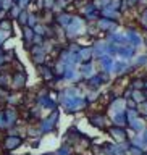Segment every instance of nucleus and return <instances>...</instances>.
I'll return each mask as SVG.
<instances>
[{
  "mask_svg": "<svg viewBox=\"0 0 147 155\" xmlns=\"http://www.w3.org/2000/svg\"><path fill=\"white\" fill-rule=\"evenodd\" d=\"M58 123H60V108L50 111L47 116H42V118L37 121V128L41 131L42 137L47 134H57Z\"/></svg>",
  "mask_w": 147,
  "mask_h": 155,
  "instance_id": "1",
  "label": "nucleus"
},
{
  "mask_svg": "<svg viewBox=\"0 0 147 155\" xmlns=\"http://www.w3.org/2000/svg\"><path fill=\"white\" fill-rule=\"evenodd\" d=\"M86 28H87L86 19L82 18V16H79V15H75V16H73V19H71V23L68 24L65 29H63V31H65V39H66V42L76 41V39L86 31Z\"/></svg>",
  "mask_w": 147,
  "mask_h": 155,
  "instance_id": "2",
  "label": "nucleus"
},
{
  "mask_svg": "<svg viewBox=\"0 0 147 155\" xmlns=\"http://www.w3.org/2000/svg\"><path fill=\"white\" fill-rule=\"evenodd\" d=\"M60 108L65 111L66 115H78L82 113L89 108L87 102L84 99V95H78V97H71V99H66L60 104Z\"/></svg>",
  "mask_w": 147,
  "mask_h": 155,
  "instance_id": "3",
  "label": "nucleus"
},
{
  "mask_svg": "<svg viewBox=\"0 0 147 155\" xmlns=\"http://www.w3.org/2000/svg\"><path fill=\"white\" fill-rule=\"evenodd\" d=\"M28 89V73L26 70H12L10 71V91L24 92Z\"/></svg>",
  "mask_w": 147,
  "mask_h": 155,
  "instance_id": "4",
  "label": "nucleus"
},
{
  "mask_svg": "<svg viewBox=\"0 0 147 155\" xmlns=\"http://www.w3.org/2000/svg\"><path fill=\"white\" fill-rule=\"evenodd\" d=\"M26 142V137L24 136H15V134H5L0 140V149L5 153H13L15 150H18L21 145Z\"/></svg>",
  "mask_w": 147,
  "mask_h": 155,
  "instance_id": "5",
  "label": "nucleus"
},
{
  "mask_svg": "<svg viewBox=\"0 0 147 155\" xmlns=\"http://www.w3.org/2000/svg\"><path fill=\"white\" fill-rule=\"evenodd\" d=\"M87 121L92 128L100 131H107V128L110 126V118L107 115V111H97V110L91 111V113H87Z\"/></svg>",
  "mask_w": 147,
  "mask_h": 155,
  "instance_id": "6",
  "label": "nucleus"
},
{
  "mask_svg": "<svg viewBox=\"0 0 147 155\" xmlns=\"http://www.w3.org/2000/svg\"><path fill=\"white\" fill-rule=\"evenodd\" d=\"M36 73H37V76L41 78V81L44 84H48L50 87H53L57 84V76H55V73H53V68H52L50 61L45 63V65L36 66Z\"/></svg>",
  "mask_w": 147,
  "mask_h": 155,
  "instance_id": "7",
  "label": "nucleus"
},
{
  "mask_svg": "<svg viewBox=\"0 0 147 155\" xmlns=\"http://www.w3.org/2000/svg\"><path fill=\"white\" fill-rule=\"evenodd\" d=\"M107 134H109V137L112 142L115 144H120V142H126V140H129V131L126 128H120V126H113L110 124L109 128L105 131Z\"/></svg>",
  "mask_w": 147,
  "mask_h": 155,
  "instance_id": "8",
  "label": "nucleus"
},
{
  "mask_svg": "<svg viewBox=\"0 0 147 155\" xmlns=\"http://www.w3.org/2000/svg\"><path fill=\"white\" fill-rule=\"evenodd\" d=\"M125 36H126V39H128V45L134 47V48H139V47L144 44V37H142V34L139 32L138 28L126 26V29H125Z\"/></svg>",
  "mask_w": 147,
  "mask_h": 155,
  "instance_id": "9",
  "label": "nucleus"
},
{
  "mask_svg": "<svg viewBox=\"0 0 147 155\" xmlns=\"http://www.w3.org/2000/svg\"><path fill=\"white\" fill-rule=\"evenodd\" d=\"M118 26H120L118 21H113V19H109V18H104V16H99L95 21V28L99 29V31L105 32V34H112V32L118 31Z\"/></svg>",
  "mask_w": 147,
  "mask_h": 155,
  "instance_id": "10",
  "label": "nucleus"
},
{
  "mask_svg": "<svg viewBox=\"0 0 147 155\" xmlns=\"http://www.w3.org/2000/svg\"><path fill=\"white\" fill-rule=\"evenodd\" d=\"M36 105L41 108L42 111L45 110V111H53V110H58L60 107H58V102L55 97H52V95H44V97H39V99H36Z\"/></svg>",
  "mask_w": 147,
  "mask_h": 155,
  "instance_id": "11",
  "label": "nucleus"
},
{
  "mask_svg": "<svg viewBox=\"0 0 147 155\" xmlns=\"http://www.w3.org/2000/svg\"><path fill=\"white\" fill-rule=\"evenodd\" d=\"M92 45V55H94V60L97 61L99 58L105 57L107 55V48H109V42L105 39H95Z\"/></svg>",
  "mask_w": 147,
  "mask_h": 155,
  "instance_id": "12",
  "label": "nucleus"
},
{
  "mask_svg": "<svg viewBox=\"0 0 147 155\" xmlns=\"http://www.w3.org/2000/svg\"><path fill=\"white\" fill-rule=\"evenodd\" d=\"M138 55V48L131 47V45H116V57L120 60H125V61H129L136 58Z\"/></svg>",
  "mask_w": 147,
  "mask_h": 155,
  "instance_id": "13",
  "label": "nucleus"
},
{
  "mask_svg": "<svg viewBox=\"0 0 147 155\" xmlns=\"http://www.w3.org/2000/svg\"><path fill=\"white\" fill-rule=\"evenodd\" d=\"M75 15L70 13L68 10H65V12H60V13H55V18H53V24L58 28H62V29H65L68 24L71 23V19Z\"/></svg>",
  "mask_w": 147,
  "mask_h": 155,
  "instance_id": "14",
  "label": "nucleus"
},
{
  "mask_svg": "<svg viewBox=\"0 0 147 155\" xmlns=\"http://www.w3.org/2000/svg\"><path fill=\"white\" fill-rule=\"evenodd\" d=\"M78 73H79V76H81V79L84 81L87 79V78H91V76H94L95 74V65H94V61H89V63H81V65H78Z\"/></svg>",
  "mask_w": 147,
  "mask_h": 155,
  "instance_id": "15",
  "label": "nucleus"
},
{
  "mask_svg": "<svg viewBox=\"0 0 147 155\" xmlns=\"http://www.w3.org/2000/svg\"><path fill=\"white\" fill-rule=\"evenodd\" d=\"M145 128H147V121H145L144 118H136V120H133V121H129L128 126H126V129L131 131L134 136L141 134Z\"/></svg>",
  "mask_w": 147,
  "mask_h": 155,
  "instance_id": "16",
  "label": "nucleus"
},
{
  "mask_svg": "<svg viewBox=\"0 0 147 155\" xmlns=\"http://www.w3.org/2000/svg\"><path fill=\"white\" fill-rule=\"evenodd\" d=\"M78 58H79V65L81 63H89V61H94V55H92V45L87 44V45H82L81 44V48L78 52Z\"/></svg>",
  "mask_w": 147,
  "mask_h": 155,
  "instance_id": "17",
  "label": "nucleus"
},
{
  "mask_svg": "<svg viewBox=\"0 0 147 155\" xmlns=\"http://www.w3.org/2000/svg\"><path fill=\"white\" fill-rule=\"evenodd\" d=\"M113 63H115V58H112L110 55H105L97 60V65H99V71H104V73H109L112 74L113 71Z\"/></svg>",
  "mask_w": 147,
  "mask_h": 155,
  "instance_id": "18",
  "label": "nucleus"
},
{
  "mask_svg": "<svg viewBox=\"0 0 147 155\" xmlns=\"http://www.w3.org/2000/svg\"><path fill=\"white\" fill-rule=\"evenodd\" d=\"M110 118V124L113 126H120V128H126L128 126V118H126V110L125 111H118L109 116Z\"/></svg>",
  "mask_w": 147,
  "mask_h": 155,
  "instance_id": "19",
  "label": "nucleus"
},
{
  "mask_svg": "<svg viewBox=\"0 0 147 155\" xmlns=\"http://www.w3.org/2000/svg\"><path fill=\"white\" fill-rule=\"evenodd\" d=\"M13 23H15V21L8 19L7 16H2V18H0V29L7 32L10 37L15 36V26H13Z\"/></svg>",
  "mask_w": 147,
  "mask_h": 155,
  "instance_id": "20",
  "label": "nucleus"
},
{
  "mask_svg": "<svg viewBox=\"0 0 147 155\" xmlns=\"http://www.w3.org/2000/svg\"><path fill=\"white\" fill-rule=\"evenodd\" d=\"M0 91L8 92L10 91V71H0Z\"/></svg>",
  "mask_w": 147,
  "mask_h": 155,
  "instance_id": "21",
  "label": "nucleus"
},
{
  "mask_svg": "<svg viewBox=\"0 0 147 155\" xmlns=\"http://www.w3.org/2000/svg\"><path fill=\"white\" fill-rule=\"evenodd\" d=\"M55 155H75V150H73V147L70 144L62 142L58 145V149L55 150Z\"/></svg>",
  "mask_w": 147,
  "mask_h": 155,
  "instance_id": "22",
  "label": "nucleus"
},
{
  "mask_svg": "<svg viewBox=\"0 0 147 155\" xmlns=\"http://www.w3.org/2000/svg\"><path fill=\"white\" fill-rule=\"evenodd\" d=\"M133 66L136 68V70H141V68H145V66H147V53H139V55H136Z\"/></svg>",
  "mask_w": 147,
  "mask_h": 155,
  "instance_id": "23",
  "label": "nucleus"
},
{
  "mask_svg": "<svg viewBox=\"0 0 147 155\" xmlns=\"http://www.w3.org/2000/svg\"><path fill=\"white\" fill-rule=\"evenodd\" d=\"M28 18H29V10H21V13L18 15V18L15 19L16 21V24L19 26V29L28 26Z\"/></svg>",
  "mask_w": 147,
  "mask_h": 155,
  "instance_id": "24",
  "label": "nucleus"
},
{
  "mask_svg": "<svg viewBox=\"0 0 147 155\" xmlns=\"http://www.w3.org/2000/svg\"><path fill=\"white\" fill-rule=\"evenodd\" d=\"M19 13H21V8H19L18 5H16V3H15L13 7L10 8V10H8L7 13H5V16H7L8 19H12V21H15V19L18 18V15H19Z\"/></svg>",
  "mask_w": 147,
  "mask_h": 155,
  "instance_id": "25",
  "label": "nucleus"
},
{
  "mask_svg": "<svg viewBox=\"0 0 147 155\" xmlns=\"http://www.w3.org/2000/svg\"><path fill=\"white\" fill-rule=\"evenodd\" d=\"M136 108H138L141 118H144V120L147 121V100H144V102H141V104H138V105H136Z\"/></svg>",
  "mask_w": 147,
  "mask_h": 155,
  "instance_id": "26",
  "label": "nucleus"
},
{
  "mask_svg": "<svg viewBox=\"0 0 147 155\" xmlns=\"http://www.w3.org/2000/svg\"><path fill=\"white\" fill-rule=\"evenodd\" d=\"M139 24L147 31V5H144L142 12H141V15H139Z\"/></svg>",
  "mask_w": 147,
  "mask_h": 155,
  "instance_id": "27",
  "label": "nucleus"
},
{
  "mask_svg": "<svg viewBox=\"0 0 147 155\" xmlns=\"http://www.w3.org/2000/svg\"><path fill=\"white\" fill-rule=\"evenodd\" d=\"M41 140H42V137H32V139H28L29 147H31V149H39V147H41Z\"/></svg>",
  "mask_w": 147,
  "mask_h": 155,
  "instance_id": "28",
  "label": "nucleus"
},
{
  "mask_svg": "<svg viewBox=\"0 0 147 155\" xmlns=\"http://www.w3.org/2000/svg\"><path fill=\"white\" fill-rule=\"evenodd\" d=\"M0 5H2V10H3V13H7L10 8L13 7V0H0Z\"/></svg>",
  "mask_w": 147,
  "mask_h": 155,
  "instance_id": "29",
  "label": "nucleus"
},
{
  "mask_svg": "<svg viewBox=\"0 0 147 155\" xmlns=\"http://www.w3.org/2000/svg\"><path fill=\"white\" fill-rule=\"evenodd\" d=\"M3 107L0 105V133H5V115H3Z\"/></svg>",
  "mask_w": 147,
  "mask_h": 155,
  "instance_id": "30",
  "label": "nucleus"
},
{
  "mask_svg": "<svg viewBox=\"0 0 147 155\" xmlns=\"http://www.w3.org/2000/svg\"><path fill=\"white\" fill-rule=\"evenodd\" d=\"M10 39V36L5 31H2V29H0V48H3V45H5V42H7Z\"/></svg>",
  "mask_w": 147,
  "mask_h": 155,
  "instance_id": "31",
  "label": "nucleus"
},
{
  "mask_svg": "<svg viewBox=\"0 0 147 155\" xmlns=\"http://www.w3.org/2000/svg\"><path fill=\"white\" fill-rule=\"evenodd\" d=\"M125 5L128 8H136L139 5V0H125Z\"/></svg>",
  "mask_w": 147,
  "mask_h": 155,
  "instance_id": "32",
  "label": "nucleus"
},
{
  "mask_svg": "<svg viewBox=\"0 0 147 155\" xmlns=\"http://www.w3.org/2000/svg\"><path fill=\"white\" fill-rule=\"evenodd\" d=\"M142 76V79H144V89L142 91H147V71L144 73V74H141Z\"/></svg>",
  "mask_w": 147,
  "mask_h": 155,
  "instance_id": "33",
  "label": "nucleus"
},
{
  "mask_svg": "<svg viewBox=\"0 0 147 155\" xmlns=\"http://www.w3.org/2000/svg\"><path fill=\"white\" fill-rule=\"evenodd\" d=\"M141 136H142V139L145 140V144H147V128L142 131V133H141Z\"/></svg>",
  "mask_w": 147,
  "mask_h": 155,
  "instance_id": "34",
  "label": "nucleus"
},
{
  "mask_svg": "<svg viewBox=\"0 0 147 155\" xmlns=\"http://www.w3.org/2000/svg\"><path fill=\"white\" fill-rule=\"evenodd\" d=\"M144 44H145V47H147V37L144 39Z\"/></svg>",
  "mask_w": 147,
  "mask_h": 155,
  "instance_id": "35",
  "label": "nucleus"
},
{
  "mask_svg": "<svg viewBox=\"0 0 147 155\" xmlns=\"http://www.w3.org/2000/svg\"><path fill=\"white\" fill-rule=\"evenodd\" d=\"M23 155H31V153H23ZM41 155H42V153H41Z\"/></svg>",
  "mask_w": 147,
  "mask_h": 155,
  "instance_id": "36",
  "label": "nucleus"
},
{
  "mask_svg": "<svg viewBox=\"0 0 147 155\" xmlns=\"http://www.w3.org/2000/svg\"><path fill=\"white\" fill-rule=\"evenodd\" d=\"M144 155H147V153H145V152H144Z\"/></svg>",
  "mask_w": 147,
  "mask_h": 155,
  "instance_id": "37",
  "label": "nucleus"
},
{
  "mask_svg": "<svg viewBox=\"0 0 147 155\" xmlns=\"http://www.w3.org/2000/svg\"><path fill=\"white\" fill-rule=\"evenodd\" d=\"M94 2H97V0H94Z\"/></svg>",
  "mask_w": 147,
  "mask_h": 155,
  "instance_id": "38",
  "label": "nucleus"
}]
</instances>
